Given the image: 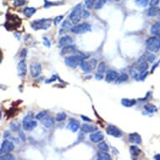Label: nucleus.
<instances>
[{
	"mask_svg": "<svg viewBox=\"0 0 160 160\" xmlns=\"http://www.w3.org/2000/svg\"><path fill=\"white\" fill-rule=\"evenodd\" d=\"M146 47L147 50L152 53L159 52L160 50V35H153L152 37L149 38L146 41Z\"/></svg>",
	"mask_w": 160,
	"mask_h": 160,
	"instance_id": "obj_1",
	"label": "nucleus"
},
{
	"mask_svg": "<svg viewBox=\"0 0 160 160\" xmlns=\"http://www.w3.org/2000/svg\"><path fill=\"white\" fill-rule=\"evenodd\" d=\"M7 21L4 24V26L7 30H12L14 29H17L21 24V19L19 17H18L15 14H7Z\"/></svg>",
	"mask_w": 160,
	"mask_h": 160,
	"instance_id": "obj_2",
	"label": "nucleus"
},
{
	"mask_svg": "<svg viewBox=\"0 0 160 160\" xmlns=\"http://www.w3.org/2000/svg\"><path fill=\"white\" fill-rule=\"evenodd\" d=\"M52 20L50 19H37L31 23V27L34 30H48L51 26Z\"/></svg>",
	"mask_w": 160,
	"mask_h": 160,
	"instance_id": "obj_3",
	"label": "nucleus"
},
{
	"mask_svg": "<svg viewBox=\"0 0 160 160\" xmlns=\"http://www.w3.org/2000/svg\"><path fill=\"white\" fill-rule=\"evenodd\" d=\"M82 11H83L82 6H81V3H79L71 12V13L69 15V18H70L71 21L73 24H79V22L81 21V19L82 17Z\"/></svg>",
	"mask_w": 160,
	"mask_h": 160,
	"instance_id": "obj_4",
	"label": "nucleus"
},
{
	"mask_svg": "<svg viewBox=\"0 0 160 160\" xmlns=\"http://www.w3.org/2000/svg\"><path fill=\"white\" fill-rule=\"evenodd\" d=\"M33 113L29 112L23 119V129L25 131H32L37 127V122L32 119Z\"/></svg>",
	"mask_w": 160,
	"mask_h": 160,
	"instance_id": "obj_5",
	"label": "nucleus"
},
{
	"mask_svg": "<svg viewBox=\"0 0 160 160\" xmlns=\"http://www.w3.org/2000/svg\"><path fill=\"white\" fill-rule=\"evenodd\" d=\"M81 61H83V60L79 55H77L76 54H73L72 55L67 56L65 59V65L67 66L72 68V69H75L78 65H80L81 63Z\"/></svg>",
	"mask_w": 160,
	"mask_h": 160,
	"instance_id": "obj_6",
	"label": "nucleus"
},
{
	"mask_svg": "<svg viewBox=\"0 0 160 160\" xmlns=\"http://www.w3.org/2000/svg\"><path fill=\"white\" fill-rule=\"evenodd\" d=\"M91 30V26L88 23H81V24H77L75 26H73L71 29V31L76 34H85L89 32Z\"/></svg>",
	"mask_w": 160,
	"mask_h": 160,
	"instance_id": "obj_7",
	"label": "nucleus"
},
{
	"mask_svg": "<svg viewBox=\"0 0 160 160\" xmlns=\"http://www.w3.org/2000/svg\"><path fill=\"white\" fill-rule=\"evenodd\" d=\"M96 64H97V61H96V59H92L89 61H81V63L80 65L81 70L85 72V73H89L91 72L92 70H94L96 68Z\"/></svg>",
	"mask_w": 160,
	"mask_h": 160,
	"instance_id": "obj_8",
	"label": "nucleus"
},
{
	"mask_svg": "<svg viewBox=\"0 0 160 160\" xmlns=\"http://www.w3.org/2000/svg\"><path fill=\"white\" fill-rule=\"evenodd\" d=\"M30 70L31 76L34 77V78H36V77L40 76V74H41V72H42L41 64L39 63V62H34L32 64H30Z\"/></svg>",
	"mask_w": 160,
	"mask_h": 160,
	"instance_id": "obj_9",
	"label": "nucleus"
},
{
	"mask_svg": "<svg viewBox=\"0 0 160 160\" xmlns=\"http://www.w3.org/2000/svg\"><path fill=\"white\" fill-rule=\"evenodd\" d=\"M107 133L108 135L112 136V137H115V138H122V131L118 128H117L116 126L112 125V124L107 125Z\"/></svg>",
	"mask_w": 160,
	"mask_h": 160,
	"instance_id": "obj_10",
	"label": "nucleus"
},
{
	"mask_svg": "<svg viewBox=\"0 0 160 160\" xmlns=\"http://www.w3.org/2000/svg\"><path fill=\"white\" fill-rule=\"evenodd\" d=\"M14 149V144L9 140H4L1 144V154L10 153Z\"/></svg>",
	"mask_w": 160,
	"mask_h": 160,
	"instance_id": "obj_11",
	"label": "nucleus"
},
{
	"mask_svg": "<svg viewBox=\"0 0 160 160\" xmlns=\"http://www.w3.org/2000/svg\"><path fill=\"white\" fill-rule=\"evenodd\" d=\"M81 128V124L79 122V121L75 120V119H70L67 126H66V128L70 131H71L72 132H75L79 130V128Z\"/></svg>",
	"mask_w": 160,
	"mask_h": 160,
	"instance_id": "obj_12",
	"label": "nucleus"
},
{
	"mask_svg": "<svg viewBox=\"0 0 160 160\" xmlns=\"http://www.w3.org/2000/svg\"><path fill=\"white\" fill-rule=\"evenodd\" d=\"M118 76H119V74H118V71H113V70H110V71H107V74L105 76V81L108 83L112 82V81H116Z\"/></svg>",
	"mask_w": 160,
	"mask_h": 160,
	"instance_id": "obj_13",
	"label": "nucleus"
},
{
	"mask_svg": "<svg viewBox=\"0 0 160 160\" xmlns=\"http://www.w3.org/2000/svg\"><path fill=\"white\" fill-rule=\"evenodd\" d=\"M72 44H73V39L70 35H65L61 38V40L59 41V47L63 48L65 46H67V45H70Z\"/></svg>",
	"mask_w": 160,
	"mask_h": 160,
	"instance_id": "obj_14",
	"label": "nucleus"
},
{
	"mask_svg": "<svg viewBox=\"0 0 160 160\" xmlns=\"http://www.w3.org/2000/svg\"><path fill=\"white\" fill-rule=\"evenodd\" d=\"M128 140L131 143H135V144H141L142 143V138L137 132L130 133L128 135Z\"/></svg>",
	"mask_w": 160,
	"mask_h": 160,
	"instance_id": "obj_15",
	"label": "nucleus"
},
{
	"mask_svg": "<svg viewBox=\"0 0 160 160\" xmlns=\"http://www.w3.org/2000/svg\"><path fill=\"white\" fill-rule=\"evenodd\" d=\"M104 138V135L102 132H92L90 135V140L92 143H100L101 141H102V139Z\"/></svg>",
	"mask_w": 160,
	"mask_h": 160,
	"instance_id": "obj_16",
	"label": "nucleus"
},
{
	"mask_svg": "<svg viewBox=\"0 0 160 160\" xmlns=\"http://www.w3.org/2000/svg\"><path fill=\"white\" fill-rule=\"evenodd\" d=\"M27 72V66L26 63L24 60H21L18 64V75L19 76H24L26 75Z\"/></svg>",
	"mask_w": 160,
	"mask_h": 160,
	"instance_id": "obj_17",
	"label": "nucleus"
},
{
	"mask_svg": "<svg viewBox=\"0 0 160 160\" xmlns=\"http://www.w3.org/2000/svg\"><path fill=\"white\" fill-rule=\"evenodd\" d=\"M150 34L152 35H155V36H159L160 35V20H158L155 22L150 29Z\"/></svg>",
	"mask_w": 160,
	"mask_h": 160,
	"instance_id": "obj_18",
	"label": "nucleus"
},
{
	"mask_svg": "<svg viewBox=\"0 0 160 160\" xmlns=\"http://www.w3.org/2000/svg\"><path fill=\"white\" fill-rule=\"evenodd\" d=\"M81 130L85 132V133H88V132H94L97 130V127L94 126V125H90V124H86L84 123L81 125Z\"/></svg>",
	"mask_w": 160,
	"mask_h": 160,
	"instance_id": "obj_19",
	"label": "nucleus"
},
{
	"mask_svg": "<svg viewBox=\"0 0 160 160\" xmlns=\"http://www.w3.org/2000/svg\"><path fill=\"white\" fill-rule=\"evenodd\" d=\"M121 103L123 107H132L136 105L137 101L135 99H129V98H122L121 101Z\"/></svg>",
	"mask_w": 160,
	"mask_h": 160,
	"instance_id": "obj_20",
	"label": "nucleus"
},
{
	"mask_svg": "<svg viewBox=\"0 0 160 160\" xmlns=\"http://www.w3.org/2000/svg\"><path fill=\"white\" fill-rule=\"evenodd\" d=\"M75 45H72V44H70V45H67V46H65L62 48L61 51V55H65V54H71L75 53L76 49H75Z\"/></svg>",
	"mask_w": 160,
	"mask_h": 160,
	"instance_id": "obj_21",
	"label": "nucleus"
},
{
	"mask_svg": "<svg viewBox=\"0 0 160 160\" xmlns=\"http://www.w3.org/2000/svg\"><path fill=\"white\" fill-rule=\"evenodd\" d=\"M42 124L44 125V127H45L46 128H51L54 124V119L51 117H46V118H43Z\"/></svg>",
	"mask_w": 160,
	"mask_h": 160,
	"instance_id": "obj_22",
	"label": "nucleus"
},
{
	"mask_svg": "<svg viewBox=\"0 0 160 160\" xmlns=\"http://www.w3.org/2000/svg\"><path fill=\"white\" fill-rule=\"evenodd\" d=\"M35 12H36V9L34 8V7H26L23 10V13H24V16H26L27 18L32 17L33 15L35 13Z\"/></svg>",
	"mask_w": 160,
	"mask_h": 160,
	"instance_id": "obj_23",
	"label": "nucleus"
},
{
	"mask_svg": "<svg viewBox=\"0 0 160 160\" xmlns=\"http://www.w3.org/2000/svg\"><path fill=\"white\" fill-rule=\"evenodd\" d=\"M159 13V8H158L157 6H151V8L148 10V16H149V17H155Z\"/></svg>",
	"mask_w": 160,
	"mask_h": 160,
	"instance_id": "obj_24",
	"label": "nucleus"
},
{
	"mask_svg": "<svg viewBox=\"0 0 160 160\" xmlns=\"http://www.w3.org/2000/svg\"><path fill=\"white\" fill-rule=\"evenodd\" d=\"M97 159L102 160H110L112 159V157L107 152L100 150V152H98V153H97Z\"/></svg>",
	"mask_w": 160,
	"mask_h": 160,
	"instance_id": "obj_25",
	"label": "nucleus"
},
{
	"mask_svg": "<svg viewBox=\"0 0 160 160\" xmlns=\"http://www.w3.org/2000/svg\"><path fill=\"white\" fill-rule=\"evenodd\" d=\"M130 153H131L132 157H138L141 153V150L138 147H137L135 145H132L130 147Z\"/></svg>",
	"mask_w": 160,
	"mask_h": 160,
	"instance_id": "obj_26",
	"label": "nucleus"
},
{
	"mask_svg": "<svg viewBox=\"0 0 160 160\" xmlns=\"http://www.w3.org/2000/svg\"><path fill=\"white\" fill-rule=\"evenodd\" d=\"M10 129L13 132H19L21 129V124L17 122V121H13L10 123Z\"/></svg>",
	"mask_w": 160,
	"mask_h": 160,
	"instance_id": "obj_27",
	"label": "nucleus"
},
{
	"mask_svg": "<svg viewBox=\"0 0 160 160\" xmlns=\"http://www.w3.org/2000/svg\"><path fill=\"white\" fill-rule=\"evenodd\" d=\"M143 57L145 59V61H149L150 63H153V61H154L155 59H156L155 54H153V53H145L143 55Z\"/></svg>",
	"mask_w": 160,
	"mask_h": 160,
	"instance_id": "obj_28",
	"label": "nucleus"
},
{
	"mask_svg": "<svg viewBox=\"0 0 160 160\" xmlns=\"http://www.w3.org/2000/svg\"><path fill=\"white\" fill-rule=\"evenodd\" d=\"M144 109H145V111H147L149 113H153V112H157L158 111V108L156 106H154V105H153V104H146L145 106H144Z\"/></svg>",
	"mask_w": 160,
	"mask_h": 160,
	"instance_id": "obj_29",
	"label": "nucleus"
},
{
	"mask_svg": "<svg viewBox=\"0 0 160 160\" xmlns=\"http://www.w3.org/2000/svg\"><path fill=\"white\" fill-rule=\"evenodd\" d=\"M128 80V75L126 73H123V74H121L119 75V76L118 77V79L116 80V83L117 84H120V83H122V82H125Z\"/></svg>",
	"mask_w": 160,
	"mask_h": 160,
	"instance_id": "obj_30",
	"label": "nucleus"
},
{
	"mask_svg": "<svg viewBox=\"0 0 160 160\" xmlns=\"http://www.w3.org/2000/svg\"><path fill=\"white\" fill-rule=\"evenodd\" d=\"M107 71V64L106 62L104 61H102L100 64L98 65V67H97V71L100 72V73H105Z\"/></svg>",
	"mask_w": 160,
	"mask_h": 160,
	"instance_id": "obj_31",
	"label": "nucleus"
},
{
	"mask_svg": "<svg viewBox=\"0 0 160 160\" xmlns=\"http://www.w3.org/2000/svg\"><path fill=\"white\" fill-rule=\"evenodd\" d=\"M98 149L101 151H105V152H108L109 151V146L107 145V143L106 142H100L98 143Z\"/></svg>",
	"mask_w": 160,
	"mask_h": 160,
	"instance_id": "obj_32",
	"label": "nucleus"
},
{
	"mask_svg": "<svg viewBox=\"0 0 160 160\" xmlns=\"http://www.w3.org/2000/svg\"><path fill=\"white\" fill-rule=\"evenodd\" d=\"M107 0H98V1H96L95 5H94V9L96 10L101 9L103 7V5L107 3Z\"/></svg>",
	"mask_w": 160,
	"mask_h": 160,
	"instance_id": "obj_33",
	"label": "nucleus"
},
{
	"mask_svg": "<svg viewBox=\"0 0 160 160\" xmlns=\"http://www.w3.org/2000/svg\"><path fill=\"white\" fill-rule=\"evenodd\" d=\"M96 0H85V6L86 9H91L94 8V5L96 3Z\"/></svg>",
	"mask_w": 160,
	"mask_h": 160,
	"instance_id": "obj_34",
	"label": "nucleus"
},
{
	"mask_svg": "<svg viewBox=\"0 0 160 160\" xmlns=\"http://www.w3.org/2000/svg\"><path fill=\"white\" fill-rule=\"evenodd\" d=\"M135 3L139 7H146L149 4V0H135Z\"/></svg>",
	"mask_w": 160,
	"mask_h": 160,
	"instance_id": "obj_35",
	"label": "nucleus"
},
{
	"mask_svg": "<svg viewBox=\"0 0 160 160\" xmlns=\"http://www.w3.org/2000/svg\"><path fill=\"white\" fill-rule=\"evenodd\" d=\"M0 159L2 160H12L14 159V157L13 156V154H11L9 153H3L1 155Z\"/></svg>",
	"mask_w": 160,
	"mask_h": 160,
	"instance_id": "obj_36",
	"label": "nucleus"
},
{
	"mask_svg": "<svg viewBox=\"0 0 160 160\" xmlns=\"http://www.w3.org/2000/svg\"><path fill=\"white\" fill-rule=\"evenodd\" d=\"M59 3H53V2H50L48 0H44V9H49L50 6H55V5H59Z\"/></svg>",
	"mask_w": 160,
	"mask_h": 160,
	"instance_id": "obj_37",
	"label": "nucleus"
},
{
	"mask_svg": "<svg viewBox=\"0 0 160 160\" xmlns=\"http://www.w3.org/2000/svg\"><path fill=\"white\" fill-rule=\"evenodd\" d=\"M66 119V114L65 112H61V113H58L57 116H56V121L57 122H62Z\"/></svg>",
	"mask_w": 160,
	"mask_h": 160,
	"instance_id": "obj_38",
	"label": "nucleus"
},
{
	"mask_svg": "<svg viewBox=\"0 0 160 160\" xmlns=\"http://www.w3.org/2000/svg\"><path fill=\"white\" fill-rule=\"evenodd\" d=\"M46 114H47V112H46V111H41L40 112H39V113L35 116V118H36L37 120H42L43 118H45Z\"/></svg>",
	"mask_w": 160,
	"mask_h": 160,
	"instance_id": "obj_39",
	"label": "nucleus"
},
{
	"mask_svg": "<svg viewBox=\"0 0 160 160\" xmlns=\"http://www.w3.org/2000/svg\"><path fill=\"white\" fill-rule=\"evenodd\" d=\"M25 3H26L25 0H14L13 1V5L16 6V7H20V6L24 5Z\"/></svg>",
	"mask_w": 160,
	"mask_h": 160,
	"instance_id": "obj_40",
	"label": "nucleus"
},
{
	"mask_svg": "<svg viewBox=\"0 0 160 160\" xmlns=\"http://www.w3.org/2000/svg\"><path fill=\"white\" fill-rule=\"evenodd\" d=\"M70 21H67V20H65L62 23V24H61V27H62V29H68V28H72L73 26H72V23H71Z\"/></svg>",
	"mask_w": 160,
	"mask_h": 160,
	"instance_id": "obj_41",
	"label": "nucleus"
},
{
	"mask_svg": "<svg viewBox=\"0 0 160 160\" xmlns=\"http://www.w3.org/2000/svg\"><path fill=\"white\" fill-rule=\"evenodd\" d=\"M63 18H64V16H62V15H60V16H56V17H55V18L54 19V20H53L54 24H55V25L59 24H60L61 22L62 21Z\"/></svg>",
	"mask_w": 160,
	"mask_h": 160,
	"instance_id": "obj_42",
	"label": "nucleus"
},
{
	"mask_svg": "<svg viewBox=\"0 0 160 160\" xmlns=\"http://www.w3.org/2000/svg\"><path fill=\"white\" fill-rule=\"evenodd\" d=\"M43 40H44V44L46 47H48V48L50 47V40L47 37H43Z\"/></svg>",
	"mask_w": 160,
	"mask_h": 160,
	"instance_id": "obj_43",
	"label": "nucleus"
},
{
	"mask_svg": "<svg viewBox=\"0 0 160 160\" xmlns=\"http://www.w3.org/2000/svg\"><path fill=\"white\" fill-rule=\"evenodd\" d=\"M56 79H57V76H56L55 75H53V77H51L50 79L45 80V83H47V84H50V83H51V82H54V81H56Z\"/></svg>",
	"mask_w": 160,
	"mask_h": 160,
	"instance_id": "obj_44",
	"label": "nucleus"
},
{
	"mask_svg": "<svg viewBox=\"0 0 160 160\" xmlns=\"http://www.w3.org/2000/svg\"><path fill=\"white\" fill-rule=\"evenodd\" d=\"M89 17H90V12L85 10V9H83V11H82V18L87 19V18H89Z\"/></svg>",
	"mask_w": 160,
	"mask_h": 160,
	"instance_id": "obj_45",
	"label": "nucleus"
},
{
	"mask_svg": "<svg viewBox=\"0 0 160 160\" xmlns=\"http://www.w3.org/2000/svg\"><path fill=\"white\" fill-rule=\"evenodd\" d=\"M160 0H150V5L151 6H157L159 3Z\"/></svg>",
	"mask_w": 160,
	"mask_h": 160,
	"instance_id": "obj_46",
	"label": "nucleus"
},
{
	"mask_svg": "<svg viewBox=\"0 0 160 160\" xmlns=\"http://www.w3.org/2000/svg\"><path fill=\"white\" fill-rule=\"evenodd\" d=\"M26 55H27V50L26 49H23L21 52H20V57L21 58H25Z\"/></svg>",
	"mask_w": 160,
	"mask_h": 160,
	"instance_id": "obj_47",
	"label": "nucleus"
},
{
	"mask_svg": "<svg viewBox=\"0 0 160 160\" xmlns=\"http://www.w3.org/2000/svg\"><path fill=\"white\" fill-rule=\"evenodd\" d=\"M152 92L151 91H149L148 93H147V96H145V97H143V98H140L138 99L139 101H141V102H145V101H147L148 99H149V97L150 96V94H151Z\"/></svg>",
	"mask_w": 160,
	"mask_h": 160,
	"instance_id": "obj_48",
	"label": "nucleus"
},
{
	"mask_svg": "<svg viewBox=\"0 0 160 160\" xmlns=\"http://www.w3.org/2000/svg\"><path fill=\"white\" fill-rule=\"evenodd\" d=\"M102 78H103L102 73H100V72L96 73V80H102Z\"/></svg>",
	"mask_w": 160,
	"mask_h": 160,
	"instance_id": "obj_49",
	"label": "nucleus"
},
{
	"mask_svg": "<svg viewBox=\"0 0 160 160\" xmlns=\"http://www.w3.org/2000/svg\"><path fill=\"white\" fill-rule=\"evenodd\" d=\"M19 137L21 138L22 141H25V139H26V138H25V135H24V132H19Z\"/></svg>",
	"mask_w": 160,
	"mask_h": 160,
	"instance_id": "obj_50",
	"label": "nucleus"
},
{
	"mask_svg": "<svg viewBox=\"0 0 160 160\" xmlns=\"http://www.w3.org/2000/svg\"><path fill=\"white\" fill-rule=\"evenodd\" d=\"M159 65V62H157L156 64L153 65V66L152 67V71H151V72H153V71H154V70L156 69V67H157V66H158Z\"/></svg>",
	"mask_w": 160,
	"mask_h": 160,
	"instance_id": "obj_51",
	"label": "nucleus"
},
{
	"mask_svg": "<svg viewBox=\"0 0 160 160\" xmlns=\"http://www.w3.org/2000/svg\"><path fill=\"white\" fill-rule=\"evenodd\" d=\"M81 118L84 120V121H86V122H91V119H90V118H88L87 117H85V116H81Z\"/></svg>",
	"mask_w": 160,
	"mask_h": 160,
	"instance_id": "obj_52",
	"label": "nucleus"
},
{
	"mask_svg": "<svg viewBox=\"0 0 160 160\" xmlns=\"http://www.w3.org/2000/svg\"><path fill=\"white\" fill-rule=\"evenodd\" d=\"M154 159L157 160H160V154H156V155L154 156Z\"/></svg>",
	"mask_w": 160,
	"mask_h": 160,
	"instance_id": "obj_53",
	"label": "nucleus"
},
{
	"mask_svg": "<svg viewBox=\"0 0 160 160\" xmlns=\"http://www.w3.org/2000/svg\"><path fill=\"white\" fill-rule=\"evenodd\" d=\"M115 1H117V2H119V1H120V0H115Z\"/></svg>",
	"mask_w": 160,
	"mask_h": 160,
	"instance_id": "obj_54",
	"label": "nucleus"
}]
</instances>
